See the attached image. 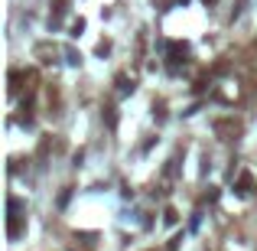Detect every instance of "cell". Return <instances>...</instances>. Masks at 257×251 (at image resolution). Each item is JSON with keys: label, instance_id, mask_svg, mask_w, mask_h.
Segmentation results:
<instances>
[{"label": "cell", "instance_id": "cell-3", "mask_svg": "<svg viewBox=\"0 0 257 251\" xmlns=\"http://www.w3.org/2000/svg\"><path fill=\"white\" fill-rule=\"evenodd\" d=\"M118 85H120V95H130V91H134V82H130L127 75H120V78H118Z\"/></svg>", "mask_w": 257, "mask_h": 251}, {"label": "cell", "instance_id": "cell-4", "mask_svg": "<svg viewBox=\"0 0 257 251\" xmlns=\"http://www.w3.org/2000/svg\"><path fill=\"white\" fill-rule=\"evenodd\" d=\"M104 118H107V127H114V124H118V114H114V108H111V105L104 108Z\"/></svg>", "mask_w": 257, "mask_h": 251}, {"label": "cell", "instance_id": "cell-1", "mask_svg": "<svg viewBox=\"0 0 257 251\" xmlns=\"http://www.w3.org/2000/svg\"><path fill=\"white\" fill-rule=\"evenodd\" d=\"M251 186H254V176H251V173H241V176H238L235 193H238V196H244V193H251Z\"/></svg>", "mask_w": 257, "mask_h": 251}, {"label": "cell", "instance_id": "cell-2", "mask_svg": "<svg viewBox=\"0 0 257 251\" xmlns=\"http://www.w3.org/2000/svg\"><path fill=\"white\" fill-rule=\"evenodd\" d=\"M7 235H10L13 241L23 235V222H20V215H10V225H7Z\"/></svg>", "mask_w": 257, "mask_h": 251}, {"label": "cell", "instance_id": "cell-6", "mask_svg": "<svg viewBox=\"0 0 257 251\" xmlns=\"http://www.w3.org/2000/svg\"><path fill=\"white\" fill-rule=\"evenodd\" d=\"M163 218H166V222H170V225H172V222H176V218H179V215H176V209H166V215H163Z\"/></svg>", "mask_w": 257, "mask_h": 251}, {"label": "cell", "instance_id": "cell-5", "mask_svg": "<svg viewBox=\"0 0 257 251\" xmlns=\"http://www.w3.org/2000/svg\"><path fill=\"white\" fill-rule=\"evenodd\" d=\"M85 33V20H75L72 23V36H82Z\"/></svg>", "mask_w": 257, "mask_h": 251}]
</instances>
